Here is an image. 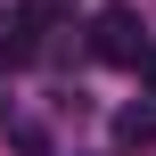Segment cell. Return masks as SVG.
Masks as SVG:
<instances>
[{
	"label": "cell",
	"mask_w": 156,
	"mask_h": 156,
	"mask_svg": "<svg viewBox=\"0 0 156 156\" xmlns=\"http://www.w3.org/2000/svg\"><path fill=\"white\" fill-rule=\"evenodd\" d=\"M90 58H99V66H148V25H140V8L107 0V8L90 16Z\"/></svg>",
	"instance_id": "cell-1"
},
{
	"label": "cell",
	"mask_w": 156,
	"mask_h": 156,
	"mask_svg": "<svg viewBox=\"0 0 156 156\" xmlns=\"http://www.w3.org/2000/svg\"><path fill=\"white\" fill-rule=\"evenodd\" d=\"M115 148H156V99L115 107Z\"/></svg>",
	"instance_id": "cell-2"
},
{
	"label": "cell",
	"mask_w": 156,
	"mask_h": 156,
	"mask_svg": "<svg viewBox=\"0 0 156 156\" xmlns=\"http://www.w3.org/2000/svg\"><path fill=\"white\" fill-rule=\"evenodd\" d=\"M8 140H16L25 156H49V132H41V123H8Z\"/></svg>",
	"instance_id": "cell-3"
},
{
	"label": "cell",
	"mask_w": 156,
	"mask_h": 156,
	"mask_svg": "<svg viewBox=\"0 0 156 156\" xmlns=\"http://www.w3.org/2000/svg\"><path fill=\"white\" fill-rule=\"evenodd\" d=\"M140 74H148V90H156V49H148V66H140Z\"/></svg>",
	"instance_id": "cell-4"
},
{
	"label": "cell",
	"mask_w": 156,
	"mask_h": 156,
	"mask_svg": "<svg viewBox=\"0 0 156 156\" xmlns=\"http://www.w3.org/2000/svg\"><path fill=\"white\" fill-rule=\"evenodd\" d=\"M0 123H8V99H0Z\"/></svg>",
	"instance_id": "cell-5"
}]
</instances>
